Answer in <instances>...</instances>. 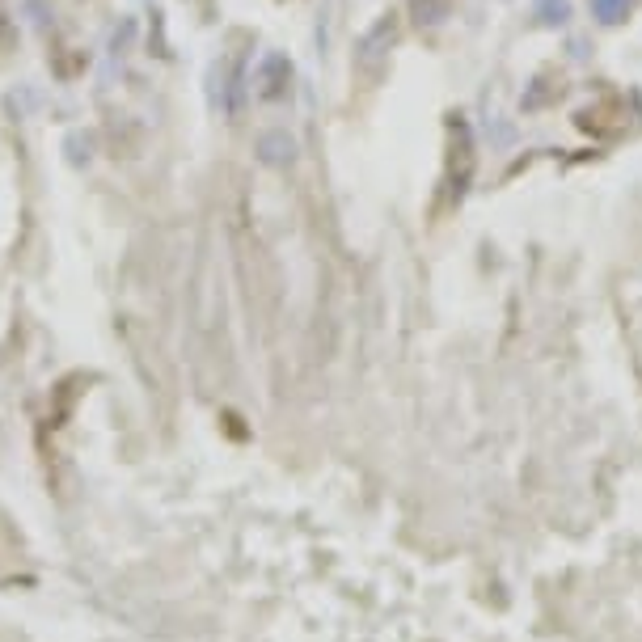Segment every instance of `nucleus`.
<instances>
[{
  "mask_svg": "<svg viewBox=\"0 0 642 642\" xmlns=\"http://www.w3.org/2000/svg\"><path fill=\"white\" fill-rule=\"evenodd\" d=\"M588 9H592V22L604 26V30H617V26H626L634 9H638V0H588Z\"/></svg>",
  "mask_w": 642,
  "mask_h": 642,
  "instance_id": "3",
  "label": "nucleus"
},
{
  "mask_svg": "<svg viewBox=\"0 0 642 642\" xmlns=\"http://www.w3.org/2000/svg\"><path fill=\"white\" fill-rule=\"evenodd\" d=\"M533 17H537V26H545V30H562L575 17V9H571V0H537Z\"/></svg>",
  "mask_w": 642,
  "mask_h": 642,
  "instance_id": "5",
  "label": "nucleus"
},
{
  "mask_svg": "<svg viewBox=\"0 0 642 642\" xmlns=\"http://www.w3.org/2000/svg\"><path fill=\"white\" fill-rule=\"evenodd\" d=\"M254 157H258V165H267V169H288L300 157V140L292 136V131L271 127V131H262V136L254 140Z\"/></svg>",
  "mask_w": 642,
  "mask_h": 642,
  "instance_id": "1",
  "label": "nucleus"
},
{
  "mask_svg": "<svg viewBox=\"0 0 642 642\" xmlns=\"http://www.w3.org/2000/svg\"><path fill=\"white\" fill-rule=\"evenodd\" d=\"M258 81H262V98H283V85L292 81V64L283 60V55H267Z\"/></svg>",
  "mask_w": 642,
  "mask_h": 642,
  "instance_id": "4",
  "label": "nucleus"
},
{
  "mask_svg": "<svg viewBox=\"0 0 642 642\" xmlns=\"http://www.w3.org/2000/svg\"><path fill=\"white\" fill-rule=\"evenodd\" d=\"M393 39H398V22H393V13H385L381 22H376L368 34H364V43H360V68H372V64H381L385 60V51L393 47Z\"/></svg>",
  "mask_w": 642,
  "mask_h": 642,
  "instance_id": "2",
  "label": "nucleus"
}]
</instances>
